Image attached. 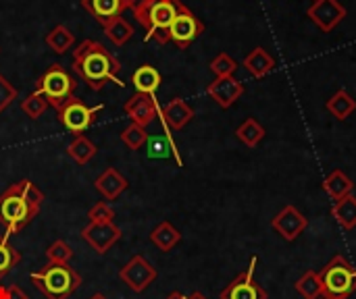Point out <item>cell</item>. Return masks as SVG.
<instances>
[{
	"label": "cell",
	"mask_w": 356,
	"mask_h": 299,
	"mask_svg": "<svg viewBox=\"0 0 356 299\" xmlns=\"http://www.w3.org/2000/svg\"><path fill=\"white\" fill-rule=\"evenodd\" d=\"M17 98V89L8 83V79L4 75H0V112L13 104V100Z\"/></svg>",
	"instance_id": "8d00e7d4"
},
{
	"label": "cell",
	"mask_w": 356,
	"mask_h": 299,
	"mask_svg": "<svg viewBox=\"0 0 356 299\" xmlns=\"http://www.w3.org/2000/svg\"><path fill=\"white\" fill-rule=\"evenodd\" d=\"M207 92H209V96H211L221 108H229V106H234V104L242 98V94H244V83L238 81L234 75H229V77H217L213 83H209Z\"/></svg>",
	"instance_id": "5bb4252c"
},
{
	"label": "cell",
	"mask_w": 356,
	"mask_h": 299,
	"mask_svg": "<svg viewBox=\"0 0 356 299\" xmlns=\"http://www.w3.org/2000/svg\"><path fill=\"white\" fill-rule=\"evenodd\" d=\"M334 216H336V221L344 227V229H355L356 227V198L350 194V196H346L344 200H338L336 204H334Z\"/></svg>",
	"instance_id": "484cf974"
},
{
	"label": "cell",
	"mask_w": 356,
	"mask_h": 299,
	"mask_svg": "<svg viewBox=\"0 0 356 299\" xmlns=\"http://www.w3.org/2000/svg\"><path fill=\"white\" fill-rule=\"evenodd\" d=\"M127 179L117 171V169H106L94 183L96 191L104 198V200H117L125 189H127Z\"/></svg>",
	"instance_id": "ac0fdd59"
},
{
	"label": "cell",
	"mask_w": 356,
	"mask_h": 299,
	"mask_svg": "<svg viewBox=\"0 0 356 299\" xmlns=\"http://www.w3.org/2000/svg\"><path fill=\"white\" fill-rule=\"evenodd\" d=\"M104 33H106V37L115 46H123L134 35V29H131V25L123 17H117L115 21H111L108 25H104Z\"/></svg>",
	"instance_id": "4dcf8cb0"
},
{
	"label": "cell",
	"mask_w": 356,
	"mask_h": 299,
	"mask_svg": "<svg viewBox=\"0 0 356 299\" xmlns=\"http://www.w3.org/2000/svg\"><path fill=\"white\" fill-rule=\"evenodd\" d=\"M81 6L90 10L96 17V21L104 27L117 17H121V12L131 6V0H81Z\"/></svg>",
	"instance_id": "2e32d148"
},
{
	"label": "cell",
	"mask_w": 356,
	"mask_h": 299,
	"mask_svg": "<svg viewBox=\"0 0 356 299\" xmlns=\"http://www.w3.org/2000/svg\"><path fill=\"white\" fill-rule=\"evenodd\" d=\"M159 117L165 125H169L171 129H184L192 119H194V110L192 106L181 100V98H175L171 100L163 110L159 108Z\"/></svg>",
	"instance_id": "e0dca14e"
},
{
	"label": "cell",
	"mask_w": 356,
	"mask_h": 299,
	"mask_svg": "<svg viewBox=\"0 0 356 299\" xmlns=\"http://www.w3.org/2000/svg\"><path fill=\"white\" fill-rule=\"evenodd\" d=\"M75 87H77V81L60 65H50L48 71L38 79L33 92L44 96L46 102L58 110L63 104H67L73 98Z\"/></svg>",
	"instance_id": "8992f818"
},
{
	"label": "cell",
	"mask_w": 356,
	"mask_h": 299,
	"mask_svg": "<svg viewBox=\"0 0 356 299\" xmlns=\"http://www.w3.org/2000/svg\"><path fill=\"white\" fill-rule=\"evenodd\" d=\"M257 258H252L250 268L242 275H238L223 291L219 299H267V291L257 283L254 279V268H257Z\"/></svg>",
	"instance_id": "8fae6325"
},
{
	"label": "cell",
	"mask_w": 356,
	"mask_h": 299,
	"mask_svg": "<svg viewBox=\"0 0 356 299\" xmlns=\"http://www.w3.org/2000/svg\"><path fill=\"white\" fill-rule=\"evenodd\" d=\"M353 189H355L353 179H350L346 173H342V171H332L330 177L323 181V191H325L334 202L344 200L346 196L353 194Z\"/></svg>",
	"instance_id": "7402d4cb"
},
{
	"label": "cell",
	"mask_w": 356,
	"mask_h": 299,
	"mask_svg": "<svg viewBox=\"0 0 356 299\" xmlns=\"http://www.w3.org/2000/svg\"><path fill=\"white\" fill-rule=\"evenodd\" d=\"M90 299H106V298H104L102 293H96V296H92V298H90Z\"/></svg>",
	"instance_id": "b9f144b4"
},
{
	"label": "cell",
	"mask_w": 356,
	"mask_h": 299,
	"mask_svg": "<svg viewBox=\"0 0 356 299\" xmlns=\"http://www.w3.org/2000/svg\"><path fill=\"white\" fill-rule=\"evenodd\" d=\"M121 229L115 223H90L81 229V239L100 256H104L119 239Z\"/></svg>",
	"instance_id": "30bf717a"
},
{
	"label": "cell",
	"mask_w": 356,
	"mask_h": 299,
	"mask_svg": "<svg viewBox=\"0 0 356 299\" xmlns=\"http://www.w3.org/2000/svg\"><path fill=\"white\" fill-rule=\"evenodd\" d=\"M125 114L131 119V123L146 127L150 125L156 117H159V104L152 96L148 94H134L127 102H125Z\"/></svg>",
	"instance_id": "9a60e30c"
},
{
	"label": "cell",
	"mask_w": 356,
	"mask_h": 299,
	"mask_svg": "<svg viewBox=\"0 0 356 299\" xmlns=\"http://www.w3.org/2000/svg\"><path fill=\"white\" fill-rule=\"evenodd\" d=\"M6 299H29L27 293L19 285H8L6 287Z\"/></svg>",
	"instance_id": "74e56055"
},
{
	"label": "cell",
	"mask_w": 356,
	"mask_h": 299,
	"mask_svg": "<svg viewBox=\"0 0 356 299\" xmlns=\"http://www.w3.org/2000/svg\"><path fill=\"white\" fill-rule=\"evenodd\" d=\"M104 110L102 104L98 106H86L79 98H71L67 104H63L58 108V121L60 125L73 133V135H81L90 125H94V121L98 119V114Z\"/></svg>",
	"instance_id": "52a82bcc"
},
{
	"label": "cell",
	"mask_w": 356,
	"mask_h": 299,
	"mask_svg": "<svg viewBox=\"0 0 356 299\" xmlns=\"http://www.w3.org/2000/svg\"><path fill=\"white\" fill-rule=\"evenodd\" d=\"M307 15L321 31L327 33L346 19V6L340 0H315Z\"/></svg>",
	"instance_id": "7c38bea8"
},
{
	"label": "cell",
	"mask_w": 356,
	"mask_h": 299,
	"mask_svg": "<svg viewBox=\"0 0 356 299\" xmlns=\"http://www.w3.org/2000/svg\"><path fill=\"white\" fill-rule=\"evenodd\" d=\"M0 299H6V287L0 285Z\"/></svg>",
	"instance_id": "ab89813d"
},
{
	"label": "cell",
	"mask_w": 356,
	"mask_h": 299,
	"mask_svg": "<svg viewBox=\"0 0 356 299\" xmlns=\"http://www.w3.org/2000/svg\"><path fill=\"white\" fill-rule=\"evenodd\" d=\"M146 154H148V158H152V160H163V158H175V162L181 166L184 162H181V158H179V152H177V146H175V142L171 139V135L167 133V135H152V137H148L146 139Z\"/></svg>",
	"instance_id": "d6986e66"
},
{
	"label": "cell",
	"mask_w": 356,
	"mask_h": 299,
	"mask_svg": "<svg viewBox=\"0 0 356 299\" xmlns=\"http://www.w3.org/2000/svg\"><path fill=\"white\" fill-rule=\"evenodd\" d=\"M236 69H238V62H236L229 54H225V52L217 54V56L211 60V71H213L217 77H229V75L236 73Z\"/></svg>",
	"instance_id": "836d02e7"
},
{
	"label": "cell",
	"mask_w": 356,
	"mask_h": 299,
	"mask_svg": "<svg viewBox=\"0 0 356 299\" xmlns=\"http://www.w3.org/2000/svg\"><path fill=\"white\" fill-rule=\"evenodd\" d=\"M204 25L192 15L190 8H186L179 2V10L169 27V40H173L179 48H188L200 33H202Z\"/></svg>",
	"instance_id": "9c48e42d"
},
{
	"label": "cell",
	"mask_w": 356,
	"mask_h": 299,
	"mask_svg": "<svg viewBox=\"0 0 356 299\" xmlns=\"http://www.w3.org/2000/svg\"><path fill=\"white\" fill-rule=\"evenodd\" d=\"M90 223H113L115 219V210L106 204V202H98L90 208L88 212Z\"/></svg>",
	"instance_id": "d590c367"
},
{
	"label": "cell",
	"mask_w": 356,
	"mask_h": 299,
	"mask_svg": "<svg viewBox=\"0 0 356 299\" xmlns=\"http://www.w3.org/2000/svg\"><path fill=\"white\" fill-rule=\"evenodd\" d=\"M131 83L136 85L138 94L154 96V92L161 85V73L152 65H142L131 73Z\"/></svg>",
	"instance_id": "44dd1931"
},
{
	"label": "cell",
	"mask_w": 356,
	"mask_h": 299,
	"mask_svg": "<svg viewBox=\"0 0 356 299\" xmlns=\"http://www.w3.org/2000/svg\"><path fill=\"white\" fill-rule=\"evenodd\" d=\"M119 279H121L134 293H142V291H146V289L156 281V268H154L144 256H134V258L119 271Z\"/></svg>",
	"instance_id": "ba28073f"
},
{
	"label": "cell",
	"mask_w": 356,
	"mask_h": 299,
	"mask_svg": "<svg viewBox=\"0 0 356 299\" xmlns=\"http://www.w3.org/2000/svg\"><path fill=\"white\" fill-rule=\"evenodd\" d=\"M73 42H75V37H73V33H71L65 25H56V27L46 35V44H48L50 50L56 52V54L67 52V50L73 46Z\"/></svg>",
	"instance_id": "f546056e"
},
{
	"label": "cell",
	"mask_w": 356,
	"mask_h": 299,
	"mask_svg": "<svg viewBox=\"0 0 356 299\" xmlns=\"http://www.w3.org/2000/svg\"><path fill=\"white\" fill-rule=\"evenodd\" d=\"M150 241H152L161 252H171V250L181 241V233H179L169 221H163V223H159V225L152 229Z\"/></svg>",
	"instance_id": "603a6c76"
},
{
	"label": "cell",
	"mask_w": 356,
	"mask_h": 299,
	"mask_svg": "<svg viewBox=\"0 0 356 299\" xmlns=\"http://www.w3.org/2000/svg\"><path fill=\"white\" fill-rule=\"evenodd\" d=\"M188 299H207V298H204L202 293H198V291H196V293H192V296H190Z\"/></svg>",
	"instance_id": "60d3db41"
},
{
	"label": "cell",
	"mask_w": 356,
	"mask_h": 299,
	"mask_svg": "<svg viewBox=\"0 0 356 299\" xmlns=\"http://www.w3.org/2000/svg\"><path fill=\"white\" fill-rule=\"evenodd\" d=\"M21 262V254L19 250H15L10 244H8V235L2 233L0 235V281Z\"/></svg>",
	"instance_id": "83f0119b"
},
{
	"label": "cell",
	"mask_w": 356,
	"mask_h": 299,
	"mask_svg": "<svg viewBox=\"0 0 356 299\" xmlns=\"http://www.w3.org/2000/svg\"><path fill=\"white\" fill-rule=\"evenodd\" d=\"M142 27L148 31L146 40L169 42V27L179 10V0H131L129 6Z\"/></svg>",
	"instance_id": "3957f363"
},
{
	"label": "cell",
	"mask_w": 356,
	"mask_h": 299,
	"mask_svg": "<svg viewBox=\"0 0 356 299\" xmlns=\"http://www.w3.org/2000/svg\"><path fill=\"white\" fill-rule=\"evenodd\" d=\"M296 291L305 299H319L323 298V287H321V279L319 273L315 271H307L298 281H296Z\"/></svg>",
	"instance_id": "f1b7e54d"
},
{
	"label": "cell",
	"mask_w": 356,
	"mask_h": 299,
	"mask_svg": "<svg viewBox=\"0 0 356 299\" xmlns=\"http://www.w3.org/2000/svg\"><path fill=\"white\" fill-rule=\"evenodd\" d=\"M319 299H325V298H319Z\"/></svg>",
	"instance_id": "7bdbcfd3"
},
{
	"label": "cell",
	"mask_w": 356,
	"mask_h": 299,
	"mask_svg": "<svg viewBox=\"0 0 356 299\" xmlns=\"http://www.w3.org/2000/svg\"><path fill=\"white\" fill-rule=\"evenodd\" d=\"M46 258L48 262H54V264H69V260L73 258V250L67 241L56 239L54 244L46 248Z\"/></svg>",
	"instance_id": "1f68e13d"
},
{
	"label": "cell",
	"mask_w": 356,
	"mask_h": 299,
	"mask_svg": "<svg viewBox=\"0 0 356 299\" xmlns=\"http://www.w3.org/2000/svg\"><path fill=\"white\" fill-rule=\"evenodd\" d=\"M121 139H123V144H125L129 150H140V148L146 144V139H148V133H146V129H144V127H140V125L131 123L127 129H123V133H121Z\"/></svg>",
	"instance_id": "d6a6232c"
},
{
	"label": "cell",
	"mask_w": 356,
	"mask_h": 299,
	"mask_svg": "<svg viewBox=\"0 0 356 299\" xmlns=\"http://www.w3.org/2000/svg\"><path fill=\"white\" fill-rule=\"evenodd\" d=\"M21 108H23V112H25L29 119H38V117H42V114H44V110L48 108V102H46V98H44V96H40V94L31 92V94L23 100Z\"/></svg>",
	"instance_id": "e575fe53"
},
{
	"label": "cell",
	"mask_w": 356,
	"mask_h": 299,
	"mask_svg": "<svg viewBox=\"0 0 356 299\" xmlns=\"http://www.w3.org/2000/svg\"><path fill=\"white\" fill-rule=\"evenodd\" d=\"M244 69L252 77H265L275 69V58L265 50V48H254L246 58H244Z\"/></svg>",
	"instance_id": "ffe728a7"
},
{
	"label": "cell",
	"mask_w": 356,
	"mask_h": 299,
	"mask_svg": "<svg viewBox=\"0 0 356 299\" xmlns=\"http://www.w3.org/2000/svg\"><path fill=\"white\" fill-rule=\"evenodd\" d=\"M67 154L77 164H88L94 158V154H96V146L86 135H75V139L67 146Z\"/></svg>",
	"instance_id": "4316f807"
},
{
	"label": "cell",
	"mask_w": 356,
	"mask_h": 299,
	"mask_svg": "<svg viewBox=\"0 0 356 299\" xmlns=\"http://www.w3.org/2000/svg\"><path fill=\"white\" fill-rule=\"evenodd\" d=\"M236 135H238V139L244 144V146H248V148H257L263 139H265V127L257 121V119H246L240 127H238V131H236Z\"/></svg>",
	"instance_id": "d4e9b609"
},
{
	"label": "cell",
	"mask_w": 356,
	"mask_h": 299,
	"mask_svg": "<svg viewBox=\"0 0 356 299\" xmlns=\"http://www.w3.org/2000/svg\"><path fill=\"white\" fill-rule=\"evenodd\" d=\"M165 299H188L184 293H179V291H173V293H169Z\"/></svg>",
	"instance_id": "f35d334b"
},
{
	"label": "cell",
	"mask_w": 356,
	"mask_h": 299,
	"mask_svg": "<svg viewBox=\"0 0 356 299\" xmlns=\"http://www.w3.org/2000/svg\"><path fill=\"white\" fill-rule=\"evenodd\" d=\"M307 225H309L307 216H305L296 206H286V208H282V210L273 216V221H271V227H273L286 241L298 239L300 233L307 229Z\"/></svg>",
	"instance_id": "4fadbf2b"
},
{
	"label": "cell",
	"mask_w": 356,
	"mask_h": 299,
	"mask_svg": "<svg viewBox=\"0 0 356 299\" xmlns=\"http://www.w3.org/2000/svg\"><path fill=\"white\" fill-rule=\"evenodd\" d=\"M29 281L46 299H69L81 285V277L69 264L54 262H48L38 273H31Z\"/></svg>",
	"instance_id": "277c9868"
},
{
	"label": "cell",
	"mask_w": 356,
	"mask_h": 299,
	"mask_svg": "<svg viewBox=\"0 0 356 299\" xmlns=\"http://www.w3.org/2000/svg\"><path fill=\"white\" fill-rule=\"evenodd\" d=\"M44 194L29 181L21 179L0 194V225L8 237L21 233L38 214Z\"/></svg>",
	"instance_id": "6da1fadb"
},
{
	"label": "cell",
	"mask_w": 356,
	"mask_h": 299,
	"mask_svg": "<svg viewBox=\"0 0 356 299\" xmlns=\"http://www.w3.org/2000/svg\"><path fill=\"white\" fill-rule=\"evenodd\" d=\"M319 279L325 299H348L356 291V268L340 254L323 266Z\"/></svg>",
	"instance_id": "5b68a950"
},
{
	"label": "cell",
	"mask_w": 356,
	"mask_h": 299,
	"mask_svg": "<svg viewBox=\"0 0 356 299\" xmlns=\"http://www.w3.org/2000/svg\"><path fill=\"white\" fill-rule=\"evenodd\" d=\"M327 110L338 119V121H346L356 110V100L346 92V89H338L330 100H327Z\"/></svg>",
	"instance_id": "cb8c5ba5"
},
{
	"label": "cell",
	"mask_w": 356,
	"mask_h": 299,
	"mask_svg": "<svg viewBox=\"0 0 356 299\" xmlns=\"http://www.w3.org/2000/svg\"><path fill=\"white\" fill-rule=\"evenodd\" d=\"M119 69V60L100 42L86 40L73 52V71L77 73L79 79H83L90 85V89H102L106 81L123 85L117 77Z\"/></svg>",
	"instance_id": "7a4b0ae2"
}]
</instances>
